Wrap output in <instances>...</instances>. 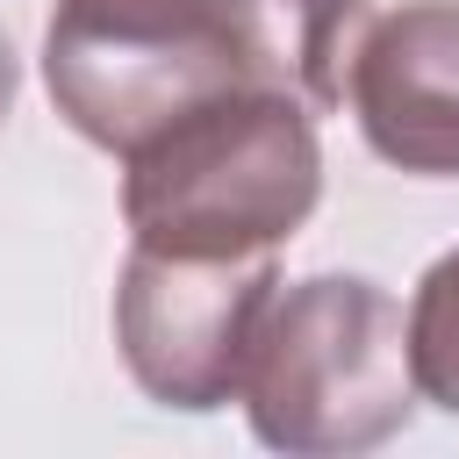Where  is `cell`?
<instances>
[{
	"instance_id": "3",
	"label": "cell",
	"mask_w": 459,
	"mask_h": 459,
	"mask_svg": "<svg viewBox=\"0 0 459 459\" xmlns=\"http://www.w3.org/2000/svg\"><path fill=\"white\" fill-rule=\"evenodd\" d=\"M43 79L57 115L115 158H129L201 100L251 86L222 0H57Z\"/></svg>"
},
{
	"instance_id": "5",
	"label": "cell",
	"mask_w": 459,
	"mask_h": 459,
	"mask_svg": "<svg viewBox=\"0 0 459 459\" xmlns=\"http://www.w3.org/2000/svg\"><path fill=\"white\" fill-rule=\"evenodd\" d=\"M344 86L366 143L387 165L416 179H459V0L387 7L351 43Z\"/></svg>"
},
{
	"instance_id": "7",
	"label": "cell",
	"mask_w": 459,
	"mask_h": 459,
	"mask_svg": "<svg viewBox=\"0 0 459 459\" xmlns=\"http://www.w3.org/2000/svg\"><path fill=\"white\" fill-rule=\"evenodd\" d=\"M409 373H416V387L445 416H459V251H445L416 280V301H409Z\"/></svg>"
},
{
	"instance_id": "4",
	"label": "cell",
	"mask_w": 459,
	"mask_h": 459,
	"mask_svg": "<svg viewBox=\"0 0 459 459\" xmlns=\"http://www.w3.org/2000/svg\"><path fill=\"white\" fill-rule=\"evenodd\" d=\"M273 287H280L273 251L179 258V251L129 244V265L115 287V344L129 359V380L165 409L230 402Z\"/></svg>"
},
{
	"instance_id": "8",
	"label": "cell",
	"mask_w": 459,
	"mask_h": 459,
	"mask_svg": "<svg viewBox=\"0 0 459 459\" xmlns=\"http://www.w3.org/2000/svg\"><path fill=\"white\" fill-rule=\"evenodd\" d=\"M7 100H14V50H7V36H0V115H7Z\"/></svg>"
},
{
	"instance_id": "2",
	"label": "cell",
	"mask_w": 459,
	"mask_h": 459,
	"mask_svg": "<svg viewBox=\"0 0 459 459\" xmlns=\"http://www.w3.org/2000/svg\"><path fill=\"white\" fill-rule=\"evenodd\" d=\"M237 402L251 409L258 445L287 459H351L387 445L416 409L409 323L387 287L359 273H316L273 287Z\"/></svg>"
},
{
	"instance_id": "6",
	"label": "cell",
	"mask_w": 459,
	"mask_h": 459,
	"mask_svg": "<svg viewBox=\"0 0 459 459\" xmlns=\"http://www.w3.org/2000/svg\"><path fill=\"white\" fill-rule=\"evenodd\" d=\"M222 22L244 50L251 86H273L301 108L344 100V50L359 0H222Z\"/></svg>"
},
{
	"instance_id": "1",
	"label": "cell",
	"mask_w": 459,
	"mask_h": 459,
	"mask_svg": "<svg viewBox=\"0 0 459 459\" xmlns=\"http://www.w3.org/2000/svg\"><path fill=\"white\" fill-rule=\"evenodd\" d=\"M122 222L151 251L251 258L280 251L323 194V143L301 100L237 86L201 100L122 158Z\"/></svg>"
}]
</instances>
